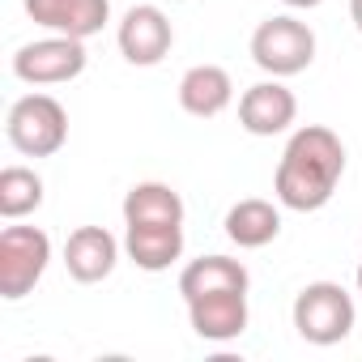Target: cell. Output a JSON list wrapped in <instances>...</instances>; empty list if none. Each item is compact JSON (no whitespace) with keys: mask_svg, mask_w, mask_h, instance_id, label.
<instances>
[{"mask_svg":"<svg viewBox=\"0 0 362 362\" xmlns=\"http://www.w3.org/2000/svg\"><path fill=\"white\" fill-rule=\"evenodd\" d=\"M341 175H345L341 136L332 128H324V124H303L286 141L277 175H273L277 205L294 209V214H315V209H324L332 201Z\"/></svg>","mask_w":362,"mask_h":362,"instance_id":"cell-1","label":"cell"},{"mask_svg":"<svg viewBox=\"0 0 362 362\" xmlns=\"http://www.w3.org/2000/svg\"><path fill=\"white\" fill-rule=\"evenodd\" d=\"M290 320L298 328V337L307 345H337L354 332V320H358V307L349 298V290L341 281H311L298 290L294 307H290Z\"/></svg>","mask_w":362,"mask_h":362,"instance_id":"cell-2","label":"cell"},{"mask_svg":"<svg viewBox=\"0 0 362 362\" xmlns=\"http://www.w3.org/2000/svg\"><path fill=\"white\" fill-rule=\"evenodd\" d=\"M252 60L260 73L269 77H298L311 69L315 60V30L290 13H277V18H264L256 30H252Z\"/></svg>","mask_w":362,"mask_h":362,"instance_id":"cell-3","label":"cell"},{"mask_svg":"<svg viewBox=\"0 0 362 362\" xmlns=\"http://www.w3.org/2000/svg\"><path fill=\"white\" fill-rule=\"evenodd\" d=\"M9 145L26 158H52L69 141V111L52 94H22L5 119Z\"/></svg>","mask_w":362,"mask_h":362,"instance_id":"cell-4","label":"cell"},{"mask_svg":"<svg viewBox=\"0 0 362 362\" xmlns=\"http://www.w3.org/2000/svg\"><path fill=\"white\" fill-rule=\"evenodd\" d=\"M52 264V239L39 226H5L0 230V298H26Z\"/></svg>","mask_w":362,"mask_h":362,"instance_id":"cell-5","label":"cell"},{"mask_svg":"<svg viewBox=\"0 0 362 362\" xmlns=\"http://www.w3.org/2000/svg\"><path fill=\"white\" fill-rule=\"evenodd\" d=\"M86 39L73 35H47L35 43H22L13 52V77L26 86H64L86 73Z\"/></svg>","mask_w":362,"mask_h":362,"instance_id":"cell-6","label":"cell"},{"mask_svg":"<svg viewBox=\"0 0 362 362\" xmlns=\"http://www.w3.org/2000/svg\"><path fill=\"white\" fill-rule=\"evenodd\" d=\"M115 43H119V56L136 69H153L170 56L175 47V26L170 18L158 9V5H132L115 30Z\"/></svg>","mask_w":362,"mask_h":362,"instance_id":"cell-7","label":"cell"},{"mask_svg":"<svg viewBox=\"0 0 362 362\" xmlns=\"http://www.w3.org/2000/svg\"><path fill=\"white\" fill-rule=\"evenodd\" d=\"M294 119H298V98L290 86H281V77L256 81L239 98V124L252 136H281Z\"/></svg>","mask_w":362,"mask_h":362,"instance_id":"cell-8","label":"cell"},{"mask_svg":"<svg viewBox=\"0 0 362 362\" xmlns=\"http://www.w3.org/2000/svg\"><path fill=\"white\" fill-rule=\"evenodd\" d=\"M188 320H192V332L201 341H214V345H226V341H239L247 332V290H218V294H201L188 303Z\"/></svg>","mask_w":362,"mask_h":362,"instance_id":"cell-9","label":"cell"},{"mask_svg":"<svg viewBox=\"0 0 362 362\" xmlns=\"http://www.w3.org/2000/svg\"><path fill=\"white\" fill-rule=\"evenodd\" d=\"M22 5L35 26L73 39H94L111 22V0H22Z\"/></svg>","mask_w":362,"mask_h":362,"instance_id":"cell-10","label":"cell"},{"mask_svg":"<svg viewBox=\"0 0 362 362\" xmlns=\"http://www.w3.org/2000/svg\"><path fill=\"white\" fill-rule=\"evenodd\" d=\"M115 264H119V239L107 226H77L64 239V269L73 281H81V286L107 281L115 273Z\"/></svg>","mask_w":362,"mask_h":362,"instance_id":"cell-11","label":"cell"},{"mask_svg":"<svg viewBox=\"0 0 362 362\" xmlns=\"http://www.w3.org/2000/svg\"><path fill=\"white\" fill-rule=\"evenodd\" d=\"M235 103V81L222 64H192L179 77V107L197 119H214Z\"/></svg>","mask_w":362,"mask_h":362,"instance_id":"cell-12","label":"cell"},{"mask_svg":"<svg viewBox=\"0 0 362 362\" xmlns=\"http://www.w3.org/2000/svg\"><path fill=\"white\" fill-rule=\"evenodd\" d=\"M124 226H184V197L162 179H145L124 192Z\"/></svg>","mask_w":362,"mask_h":362,"instance_id":"cell-13","label":"cell"},{"mask_svg":"<svg viewBox=\"0 0 362 362\" xmlns=\"http://www.w3.org/2000/svg\"><path fill=\"white\" fill-rule=\"evenodd\" d=\"M124 252L145 273H166L184 256V226H124Z\"/></svg>","mask_w":362,"mask_h":362,"instance_id":"cell-14","label":"cell"},{"mask_svg":"<svg viewBox=\"0 0 362 362\" xmlns=\"http://www.w3.org/2000/svg\"><path fill=\"white\" fill-rule=\"evenodd\" d=\"M277 235H281V209L273 201L247 197V201H239V205L226 209V239L235 247L256 252V247H269Z\"/></svg>","mask_w":362,"mask_h":362,"instance_id":"cell-15","label":"cell"},{"mask_svg":"<svg viewBox=\"0 0 362 362\" xmlns=\"http://www.w3.org/2000/svg\"><path fill=\"white\" fill-rule=\"evenodd\" d=\"M247 286H252V277H247L243 260H230V256H201L179 273L184 303H192L201 294H218V290H247Z\"/></svg>","mask_w":362,"mask_h":362,"instance_id":"cell-16","label":"cell"},{"mask_svg":"<svg viewBox=\"0 0 362 362\" xmlns=\"http://www.w3.org/2000/svg\"><path fill=\"white\" fill-rule=\"evenodd\" d=\"M43 205V179L30 166H5L0 170V218L18 222Z\"/></svg>","mask_w":362,"mask_h":362,"instance_id":"cell-17","label":"cell"},{"mask_svg":"<svg viewBox=\"0 0 362 362\" xmlns=\"http://www.w3.org/2000/svg\"><path fill=\"white\" fill-rule=\"evenodd\" d=\"M349 18H354V26H358V35H362V0H349Z\"/></svg>","mask_w":362,"mask_h":362,"instance_id":"cell-18","label":"cell"},{"mask_svg":"<svg viewBox=\"0 0 362 362\" xmlns=\"http://www.w3.org/2000/svg\"><path fill=\"white\" fill-rule=\"evenodd\" d=\"M281 5H290V9H315V5H324V0H281Z\"/></svg>","mask_w":362,"mask_h":362,"instance_id":"cell-19","label":"cell"},{"mask_svg":"<svg viewBox=\"0 0 362 362\" xmlns=\"http://www.w3.org/2000/svg\"><path fill=\"white\" fill-rule=\"evenodd\" d=\"M358 294H362V264H358Z\"/></svg>","mask_w":362,"mask_h":362,"instance_id":"cell-20","label":"cell"},{"mask_svg":"<svg viewBox=\"0 0 362 362\" xmlns=\"http://www.w3.org/2000/svg\"><path fill=\"white\" fill-rule=\"evenodd\" d=\"M175 5H184V0H175Z\"/></svg>","mask_w":362,"mask_h":362,"instance_id":"cell-21","label":"cell"}]
</instances>
